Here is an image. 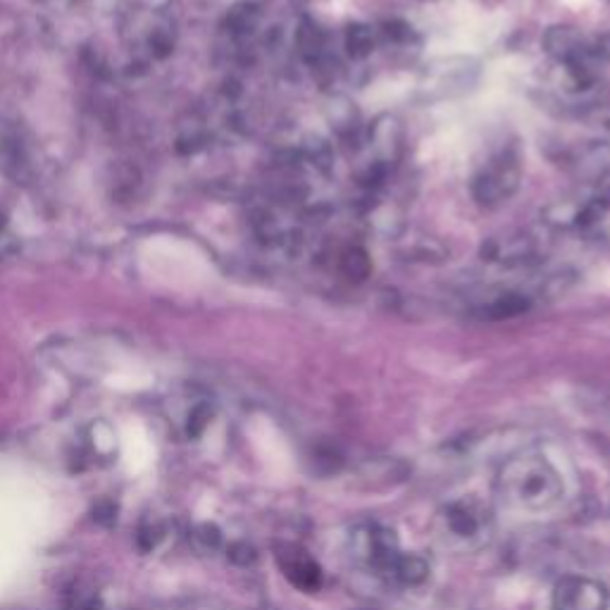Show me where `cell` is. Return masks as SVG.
I'll return each mask as SVG.
<instances>
[{
	"mask_svg": "<svg viewBox=\"0 0 610 610\" xmlns=\"http://www.w3.org/2000/svg\"><path fill=\"white\" fill-rule=\"evenodd\" d=\"M260 24V8L255 3H236L232 10L227 12V17H224V27H227L229 34L239 36V39H244V36H251L255 29H258Z\"/></svg>",
	"mask_w": 610,
	"mask_h": 610,
	"instance_id": "30bf717a",
	"label": "cell"
},
{
	"mask_svg": "<svg viewBox=\"0 0 610 610\" xmlns=\"http://www.w3.org/2000/svg\"><path fill=\"white\" fill-rule=\"evenodd\" d=\"M610 170V146L606 143H594L587 151H582L580 160H577V177L587 179V182H596L603 179Z\"/></svg>",
	"mask_w": 610,
	"mask_h": 610,
	"instance_id": "9c48e42d",
	"label": "cell"
},
{
	"mask_svg": "<svg viewBox=\"0 0 610 610\" xmlns=\"http://www.w3.org/2000/svg\"><path fill=\"white\" fill-rule=\"evenodd\" d=\"M529 308H532V301H529L527 296L508 291V294H501L496 301H491V305L487 308V315L491 317V320H510V317L525 315Z\"/></svg>",
	"mask_w": 610,
	"mask_h": 610,
	"instance_id": "9a60e30c",
	"label": "cell"
},
{
	"mask_svg": "<svg viewBox=\"0 0 610 610\" xmlns=\"http://www.w3.org/2000/svg\"><path fill=\"white\" fill-rule=\"evenodd\" d=\"M372 151L377 155V163L389 165L396 163L403 153V127L396 117L382 115L377 117L370 129Z\"/></svg>",
	"mask_w": 610,
	"mask_h": 610,
	"instance_id": "ba28073f",
	"label": "cell"
},
{
	"mask_svg": "<svg viewBox=\"0 0 610 610\" xmlns=\"http://www.w3.org/2000/svg\"><path fill=\"white\" fill-rule=\"evenodd\" d=\"M339 272L341 277H346L348 282L363 284L367 277L372 275V260L370 253L360 246H351L341 253L339 258Z\"/></svg>",
	"mask_w": 610,
	"mask_h": 610,
	"instance_id": "7c38bea8",
	"label": "cell"
},
{
	"mask_svg": "<svg viewBox=\"0 0 610 610\" xmlns=\"http://www.w3.org/2000/svg\"><path fill=\"white\" fill-rule=\"evenodd\" d=\"M0 255H3V251H0Z\"/></svg>",
	"mask_w": 610,
	"mask_h": 610,
	"instance_id": "7402d4cb",
	"label": "cell"
},
{
	"mask_svg": "<svg viewBox=\"0 0 610 610\" xmlns=\"http://www.w3.org/2000/svg\"><path fill=\"white\" fill-rule=\"evenodd\" d=\"M305 155H308L310 163L322 167V170H327L329 163H332V148H329V143L322 141L320 136H310V139L305 141Z\"/></svg>",
	"mask_w": 610,
	"mask_h": 610,
	"instance_id": "ac0fdd59",
	"label": "cell"
},
{
	"mask_svg": "<svg viewBox=\"0 0 610 610\" xmlns=\"http://www.w3.org/2000/svg\"><path fill=\"white\" fill-rule=\"evenodd\" d=\"M520 158L515 151H503L499 158L477 174L475 184H472V196L482 205H499L515 194L520 186Z\"/></svg>",
	"mask_w": 610,
	"mask_h": 610,
	"instance_id": "277c9868",
	"label": "cell"
},
{
	"mask_svg": "<svg viewBox=\"0 0 610 610\" xmlns=\"http://www.w3.org/2000/svg\"><path fill=\"white\" fill-rule=\"evenodd\" d=\"M296 43H298V53H301L308 62H317L322 58V53H325V34H322L320 27L310 20L301 22V27L296 31Z\"/></svg>",
	"mask_w": 610,
	"mask_h": 610,
	"instance_id": "5bb4252c",
	"label": "cell"
},
{
	"mask_svg": "<svg viewBox=\"0 0 610 610\" xmlns=\"http://www.w3.org/2000/svg\"><path fill=\"white\" fill-rule=\"evenodd\" d=\"M346 51L351 55L353 60H363L375 51V34H372V29L367 27V24H348L346 29Z\"/></svg>",
	"mask_w": 610,
	"mask_h": 610,
	"instance_id": "2e32d148",
	"label": "cell"
},
{
	"mask_svg": "<svg viewBox=\"0 0 610 610\" xmlns=\"http://www.w3.org/2000/svg\"><path fill=\"white\" fill-rule=\"evenodd\" d=\"M327 120L334 127V132H339L341 136L356 132V127H358L356 105H353L344 96H334L327 105Z\"/></svg>",
	"mask_w": 610,
	"mask_h": 610,
	"instance_id": "4fadbf2b",
	"label": "cell"
},
{
	"mask_svg": "<svg viewBox=\"0 0 610 610\" xmlns=\"http://www.w3.org/2000/svg\"><path fill=\"white\" fill-rule=\"evenodd\" d=\"M589 58L610 62V31H606V34H599L594 41L589 43Z\"/></svg>",
	"mask_w": 610,
	"mask_h": 610,
	"instance_id": "d6986e66",
	"label": "cell"
},
{
	"mask_svg": "<svg viewBox=\"0 0 610 610\" xmlns=\"http://www.w3.org/2000/svg\"><path fill=\"white\" fill-rule=\"evenodd\" d=\"M148 48L155 58H167L174 51V24L167 17L153 22L151 34H148Z\"/></svg>",
	"mask_w": 610,
	"mask_h": 610,
	"instance_id": "e0dca14e",
	"label": "cell"
},
{
	"mask_svg": "<svg viewBox=\"0 0 610 610\" xmlns=\"http://www.w3.org/2000/svg\"><path fill=\"white\" fill-rule=\"evenodd\" d=\"M353 558L382 582L394 587H417L427 580L429 565L415 553H403L394 529L367 522L351 534Z\"/></svg>",
	"mask_w": 610,
	"mask_h": 610,
	"instance_id": "6da1fadb",
	"label": "cell"
},
{
	"mask_svg": "<svg viewBox=\"0 0 610 610\" xmlns=\"http://www.w3.org/2000/svg\"><path fill=\"white\" fill-rule=\"evenodd\" d=\"M434 537L453 551H475L489 539V513L475 501H453L437 513L432 522Z\"/></svg>",
	"mask_w": 610,
	"mask_h": 610,
	"instance_id": "3957f363",
	"label": "cell"
},
{
	"mask_svg": "<svg viewBox=\"0 0 610 610\" xmlns=\"http://www.w3.org/2000/svg\"><path fill=\"white\" fill-rule=\"evenodd\" d=\"M544 51L558 60L560 65H575V62L591 60L589 43L572 27H551L544 36Z\"/></svg>",
	"mask_w": 610,
	"mask_h": 610,
	"instance_id": "52a82bcc",
	"label": "cell"
},
{
	"mask_svg": "<svg viewBox=\"0 0 610 610\" xmlns=\"http://www.w3.org/2000/svg\"><path fill=\"white\" fill-rule=\"evenodd\" d=\"M0 232H3V213H0Z\"/></svg>",
	"mask_w": 610,
	"mask_h": 610,
	"instance_id": "44dd1931",
	"label": "cell"
},
{
	"mask_svg": "<svg viewBox=\"0 0 610 610\" xmlns=\"http://www.w3.org/2000/svg\"><path fill=\"white\" fill-rule=\"evenodd\" d=\"M610 596L601 582L568 575L553 587V610H608Z\"/></svg>",
	"mask_w": 610,
	"mask_h": 610,
	"instance_id": "8992f818",
	"label": "cell"
},
{
	"mask_svg": "<svg viewBox=\"0 0 610 610\" xmlns=\"http://www.w3.org/2000/svg\"><path fill=\"white\" fill-rule=\"evenodd\" d=\"M501 499L522 513H546L563 501L565 484L551 460L525 453L508 460L496 479Z\"/></svg>",
	"mask_w": 610,
	"mask_h": 610,
	"instance_id": "7a4b0ae2",
	"label": "cell"
},
{
	"mask_svg": "<svg viewBox=\"0 0 610 610\" xmlns=\"http://www.w3.org/2000/svg\"><path fill=\"white\" fill-rule=\"evenodd\" d=\"M229 558H232L234 563L246 565V563H251V560L255 558V553H253L251 546H246V544H236V546H232V553H229Z\"/></svg>",
	"mask_w": 610,
	"mask_h": 610,
	"instance_id": "ffe728a7",
	"label": "cell"
},
{
	"mask_svg": "<svg viewBox=\"0 0 610 610\" xmlns=\"http://www.w3.org/2000/svg\"><path fill=\"white\" fill-rule=\"evenodd\" d=\"M275 563L282 570L286 582L303 594H317L325 584V572L305 546L294 541H279L275 544Z\"/></svg>",
	"mask_w": 610,
	"mask_h": 610,
	"instance_id": "5b68a950",
	"label": "cell"
},
{
	"mask_svg": "<svg viewBox=\"0 0 610 610\" xmlns=\"http://www.w3.org/2000/svg\"><path fill=\"white\" fill-rule=\"evenodd\" d=\"M484 255H489V260H499V263L515 265L527 260V255H532V241L527 236H515V239H496L489 244V251H484Z\"/></svg>",
	"mask_w": 610,
	"mask_h": 610,
	"instance_id": "8fae6325",
	"label": "cell"
}]
</instances>
